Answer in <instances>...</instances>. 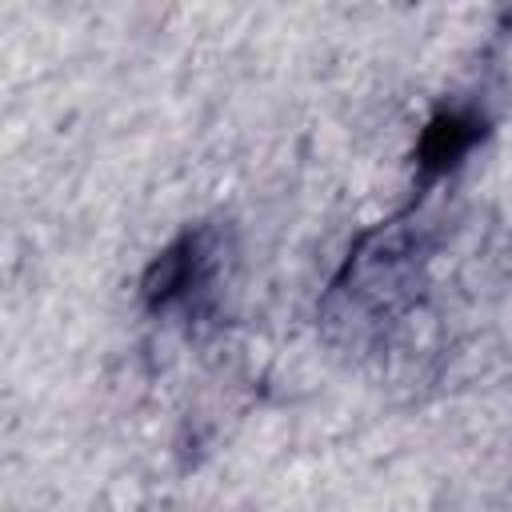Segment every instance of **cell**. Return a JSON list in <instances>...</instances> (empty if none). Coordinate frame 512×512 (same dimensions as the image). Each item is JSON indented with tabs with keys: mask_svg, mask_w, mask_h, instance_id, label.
Listing matches in <instances>:
<instances>
[{
	"mask_svg": "<svg viewBox=\"0 0 512 512\" xmlns=\"http://www.w3.org/2000/svg\"><path fill=\"white\" fill-rule=\"evenodd\" d=\"M476 136H480L476 116L440 112V116L424 128V136H420V144H416V160H420L424 172H444V168H452V164L472 148Z\"/></svg>",
	"mask_w": 512,
	"mask_h": 512,
	"instance_id": "2",
	"label": "cell"
},
{
	"mask_svg": "<svg viewBox=\"0 0 512 512\" xmlns=\"http://www.w3.org/2000/svg\"><path fill=\"white\" fill-rule=\"evenodd\" d=\"M200 268H204V236H180L176 244H168L152 268L144 272V300L152 308H164L172 304L176 296L192 292V284L200 280Z\"/></svg>",
	"mask_w": 512,
	"mask_h": 512,
	"instance_id": "1",
	"label": "cell"
}]
</instances>
